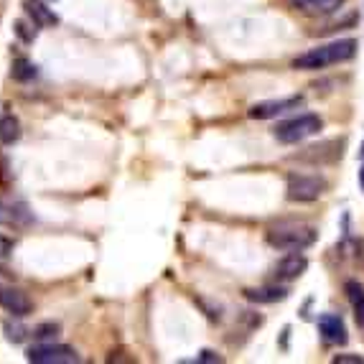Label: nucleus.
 Wrapping results in <instances>:
<instances>
[{"instance_id":"nucleus-6","label":"nucleus","mask_w":364,"mask_h":364,"mask_svg":"<svg viewBox=\"0 0 364 364\" xmlns=\"http://www.w3.org/2000/svg\"><path fill=\"white\" fill-rule=\"evenodd\" d=\"M301 102H304L301 95L280 97V100H265V102H257L250 107V117H252V120H270V117L283 115V112H288V109H296Z\"/></svg>"},{"instance_id":"nucleus-13","label":"nucleus","mask_w":364,"mask_h":364,"mask_svg":"<svg viewBox=\"0 0 364 364\" xmlns=\"http://www.w3.org/2000/svg\"><path fill=\"white\" fill-rule=\"evenodd\" d=\"M23 11L28 21H33L38 28H51V26L59 23V16L41 0H23Z\"/></svg>"},{"instance_id":"nucleus-20","label":"nucleus","mask_w":364,"mask_h":364,"mask_svg":"<svg viewBox=\"0 0 364 364\" xmlns=\"http://www.w3.org/2000/svg\"><path fill=\"white\" fill-rule=\"evenodd\" d=\"M6 331H8V339H11L13 344H18V341L26 339V328L23 326H11V323H8Z\"/></svg>"},{"instance_id":"nucleus-14","label":"nucleus","mask_w":364,"mask_h":364,"mask_svg":"<svg viewBox=\"0 0 364 364\" xmlns=\"http://www.w3.org/2000/svg\"><path fill=\"white\" fill-rule=\"evenodd\" d=\"M245 298L252 301V304H278V301H286L288 288L283 286H260V288H247Z\"/></svg>"},{"instance_id":"nucleus-1","label":"nucleus","mask_w":364,"mask_h":364,"mask_svg":"<svg viewBox=\"0 0 364 364\" xmlns=\"http://www.w3.org/2000/svg\"><path fill=\"white\" fill-rule=\"evenodd\" d=\"M357 56V41L354 38H336L331 43H323V46H316L304 54H298L293 59V69H301V72H318V69L336 67V64H344V61H352Z\"/></svg>"},{"instance_id":"nucleus-26","label":"nucleus","mask_w":364,"mask_h":364,"mask_svg":"<svg viewBox=\"0 0 364 364\" xmlns=\"http://www.w3.org/2000/svg\"><path fill=\"white\" fill-rule=\"evenodd\" d=\"M359 186H362V191H364V164H362V168H359Z\"/></svg>"},{"instance_id":"nucleus-15","label":"nucleus","mask_w":364,"mask_h":364,"mask_svg":"<svg viewBox=\"0 0 364 364\" xmlns=\"http://www.w3.org/2000/svg\"><path fill=\"white\" fill-rule=\"evenodd\" d=\"M21 138V122L13 115H0V143L3 146H13Z\"/></svg>"},{"instance_id":"nucleus-7","label":"nucleus","mask_w":364,"mask_h":364,"mask_svg":"<svg viewBox=\"0 0 364 364\" xmlns=\"http://www.w3.org/2000/svg\"><path fill=\"white\" fill-rule=\"evenodd\" d=\"M306 267H309V260H306L304 255L293 252V255L283 257V260H278L270 267V278H273L275 283H291V280H298L306 273Z\"/></svg>"},{"instance_id":"nucleus-18","label":"nucleus","mask_w":364,"mask_h":364,"mask_svg":"<svg viewBox=\"0 0 364 364\" xmlns=\"http://www.w3.org/2000/svg\"><path fill=\"white\" fill-rule=\"evenodd\" d=\"M36 28H38V26L33 23V21L28 23V21H23V18L16 21V26H13V31H16V36H18L23 43H33V41H36Z\"/></svg>"},{"instance_id":"nucleus-23","label":"nucleus","mask_w":364,"mask_h":364,"mask_svg":"<svg viewBox=\"0 0 364 364\" xmlns=\"http://www.w3.org/2000/svg\"><path fill=\"white\" fill-rule=\"evenodd\" d=\"M8 178H11V173H8V161L0 156V186H3V183H8Z\"/></svg>"},{"instance_id":"nucleus-16","label":"nucleus","mask_w":364,"mask_h":364,"mask_svg":"<svg viewBox=\"0 0 364 364\" xmlns=\"http://www.w3.org/2000/svg\"><path fill=\"white\" fill-rule=\"evenodd\" d=\"M13 79H16V82H28V79H33L36 77V64H31L28 59H23V56H21V59H16L13 61Z\"/></svg>"},{"instance_id":"nucleus-2","label":"nucleus","mask_w":364,"mask_h":364,"mask_svg":"<svg viewBox=\"0 0 364 364\" xmlns=\"http://www.w3.org/2000/svg\"><path fill=\"white\" fill-rule=\"evenodd\" d=\"M267 245L280 252H304L311 245H316L318 232L311 225H298V222H286V225L270 227L265 232Z\"/></svg>"},{"instance_id":"nucleus-11","label":"nucleus","mask_w":364,"mask_h":364,"mask_svg":"<svg viewBox=\"0 0 364 364\" xmlns=\"http://www.w3.org/2000/svg\"><path fill=\"white\" fill-rule=\"evenodd\" d=\"M318 334L326 344H346V326H344V318L336 314H321L318 316Z\"/></svg>"},{"instance_id":"nucleus-19","label":"nucleus","mask_w":364,"mask_h":364,"mask_svg":"<svg viewBox=\"0 0 364 364\" xmlns=\"http://www.w3.org/2000/svg\"><path fill=\"white\" fill-rule=\"evenodd\" d=\"M357 18H359L357 13H346L344 18H339V21H334V23H326V26H323V28H318V33H331V31L344 28V26H346V28H349V26L357 23Z\"/></svg>"},{"instance_id":"nucleus-25","label":"nucleus","mask_w":364,"mask_h":364,"mask_svg":"<svg viewBox=\"0 0 364 364\" xmlns=\"http://www.w3.org/2000/svg\"><path fill=\"white\" fill-rule=\"evenodd\" d=\"M11 247H13V245L8 242V240H3V237H0V255H11Z\"/></svg>"},{"instance_id":"nucleus-21","label":"nucleus","mask_w":364,"mask_h":364,"mask_svg":"<svg viewBox=\"0 0 364 364\" xmlns=\"http://www.w3.org/2000/svg\"><path fill=\"white\" fill-rule=\"evenodd\" d=\"M334 362L336 364H362L364 357H357V354H336Z\"/></svg>"},{"instance_id":"nucleus-22","label":"nucleus","mask_w":364,"mask_h":364,"mask_svg":"<svg viewBox=\"0 0 364 364\" xmlns=\"http://www.w3.org/2000/svg\"><path fill=\"white\" fill-rule=\"evenodd\" d=\"M352 309H354V318H357V323L359 326H364V296L354 301Z\"/></svg>"},{"instance_id":"nucleus-17","label":"nucleus","mask_w":364,"mask_h":364,"mask_svg":"<svg viewBox=\"0 0 364 364\" xmlns=\"http://www.w3.org/2000/svg\"><path fill=\"white\" fill-rule=\"evenodd\" d=\"M59 331H61V326L56 321H43L33 328V339L41 341V344L43 341H54L56 336H59Z\"/></svg>"},{"instance_id":"nucleus-9","label":"nucleus","mask_w":364,"mask_h":364,"mask_svg":"<svg viewBox=\"0 0 364 364\" xmlns=\"http://www.w3.org/2000/svg\"><path fill=\"white\" fill-rule=\"evenodd\" d=\"M0 309L16 316V318H23V316H28L33 311V304H31V298L21 288L0 286Z\"/></svg>"},{"instance_id":"nucleus-24","label":"nucleus","mask_w":364,"mask_h":364,"mask_svg":"<svg viewBox=\"0 0 364 364\" xmlns=\"http://www.w3.org/2000/svg\"><path fill=\"white\" fill-rule=\"evenodd\" d=\"M199 362H222V357H217L214 352H201Z\"/></svg>"},{"instance_id":"nucleus-27","label":"nucleus","mask_w":364,"mask_h":364,"mask_svg":"<svg viewBox=\"0 0 364 364\" xmlns=\"http://www.w3.org/2000/svg\"><path fill=\"white\" fill-rule=\"evenodd\" d=\"M359 153H362V158H364V146H362V151H359Z\"/></svg>"},{"instance_id":"nucleus-4","label":"nucleus","mask_w":364,"mask_h":364,"mask_svg":"<svg viewBox=\"0 0 364 364\" xmlns=\"http://www.w3.org/2000/svg\"><path fill=\"white\" fill-rule=\"evenodd\" d=\"M326 178L321 176H306V173H291L288 176L286 196L288 201H298V204H309V201L321 199L326 191Z\"/></svg>"},{"instance_id":"nucleus-10","label":"nucleus","mask_w":364,"mask_h":364,"mask_svg":"<svg viewBox=\"0 0 364 364\" xmlns=\"http://www.w3.org/2000/svg\"><path fill=\"white\" fill-rule=\"evenodd\" d=\"M286 3L293 11L304 13V16H314V18L321 16V18H326V16H334L336 11H341L346 0H286Z\"/></svg>"},{"instance_id":"nucleus-12","label":"nucleus","mask_w":364,"mask_h":364,"mask_svg":"<svg viewBox=\"0 0 364 364\" xmlns=\"http://www.w3.org/2000/svg\"><path fill=\"white\" fill-rule=\"evenodd\" d=\"M31 222H33V217H31L28 207H26L23 201L0 199V225L3 227H16V230H21V227H28Z\"/></svg>"},{"instance_id":"nucleus-3","label":"nucleus","mask_w":364,"mask_h":364,"mask_svg":"<svg viewBox=\"0 0 364 364\" xmlns=\"http://www.w3.org/2000/svg\"><path fill=\"white\" fill-rule=\"evenodd\" d=\"M323 130V120L314 112H306V115L291 117L286 122H278L273 130L275 140L278 143H286V146H296V143H304V140L314 138Z\"/></svg>"},{"instance_id":"nucleus-5","label":"nucleus","mask_w":364,"mask_h":364,"mask_svg":"<svg viewBox=\"0 0 364 364\" xmlns=\"http://www.w3.org/2000/svg\"><path fill=\"white\" fill-rule=\"evenodd\" d=\"M28 362L33 364H74L79 362V354L74 352L72 346H64V344H54V341H38L36 346H31L28 349Z\"/></svg>"},{"instance_id":"nucleus-8","label":"nucleus","mask_w":364,"mask_h":364,"mask_svg":"<svg viewBox=\"0 0 364 364\" xmlns=\"http://www.w3.org/2000/svg\"><path fill=\"white\" fill-rule=\"evenodd\" d=\"M341 148H344V140H326V143H318V146H309L304 153H298V161H309V164H336L341 158Z\"/></svg>"}]
</instances>
